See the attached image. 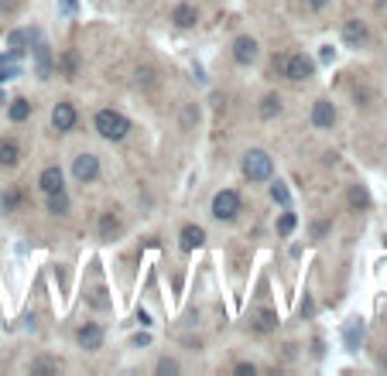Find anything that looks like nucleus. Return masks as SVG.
Here are the masks:
<instances>
[{
    "mask_svg": "<svg viewBox=\"0 0 387 376\" xmlns=\"http://www.w3.org/2000/svg\"><path fill=\"white\" fill-rule=\"evenodd\" d=\"M35 62H38V75L42 79H52V52H49V45L42 38L35 42Z\"/></svg>",
    "mask_w": 387,
    "mask_h": 376,
    "instance_id": "nucleus-12",
    "label": "nucleus"
},
{
    "mask_svg": "<svg viewBox=\"0 0 387 376\" xmlns=\"http://www.w3.org/2000/svg\"><path fill=\"white\" fill-rule=\"evenodd\" d=\"M93 127H96L100 137H107V141H123L127 130H130V120H127L123 113H117V109H100L96 120H93Z\"/></svg>",
    "mask_w": 387,
    "mask_h": 376,
    "instance_id": "nucleus-1",
    "label": "nucleus"
},
{
    "mask_svg": "<svg viewBox=\"0 0 387 376\" xmlns=\"http://www.w3.org/2000/svg\"><path fill=\"white\" fill-rule=\"evenodd\" d=\"M72 174H76V181H83V185H89V181H96L100 178V158L96 154H79L76 161H72Z\"/></svg>",
    "mask_w": 387,
    "mask_h": 376,
    "instance_id": "nucleus-5",
    "label": "nucleus"
},
{
    "mask_svg": "<svg viewBox=\"0 0 387 376\" xmlns=\"http://www.w3.org/2000/svg\"><path fill=\"white\" fill-rule=\"evenodd\" d=\"M350 206H353L356 213L370 209V195H367V188H363V185H353V188H350Z\"/></svg>",
    "mask_w": 387,
    "mask_h": 376,
    "instance_id": "nucleus-19",
    "label": "nucleus"
},
{
    "mask_svg": "<svg viewBox=\"0 0 387 376\" xmlns=\"http://www.w3.org/2000/svg\"><path fill=\"white\" fill-rule=\"evenodd\" d=\"M76 120H79V116H76V107H72V103H65V100L55 103V109H52V127H55L58 134H69V130L76 127Z\"/></svg>",
    "mask_w": 387,
    "mask_h": 376,
    "instance_id": "nucleus-7",
    "label": "nucleus"
},
{
    "mask_svg": "<svg viewBox=\"0 0 387 376\" xmlns=\"http://www.w3.org/2000/svg\"><path fill=\"white\" fill-rule=\"evenodd\" d=\"M76 339H79V346H83V349H89V352H96V349H100V346H103V328H100V325H83V328H79V332H76Z\"/></svg>",
    "mask_w": 387,
    "mask_h": 376,
    "instance_id": "nucleus-9",
    "label": "nucleus"
},
{
    "mask_svg": "<svg viewBox=\"0 0 387 376\" xmlns=\"http://www.w3.org/2000/svg\"><path fill=\"white\" fill-rule=\"evenodd\" d=\"M343 42H346L350 48H363V45L370 42L367 24H363V21H356V17H350V21L343 24Z\"/></svg>",
    "mask_w": 387,
    "mask_h": 376,
    "instance_id": "nucleus-6",
    "label": "nucleus"
},
{
    "mask_svg": "<svg viewBox=\"0 0 387 376\" xmlns=\"http://www.w3.org/2000/svg\"><path fill=\"white\" fill-rule=\"evenodd\" d=\"M332 123H336V107H332L329 100H319V103L312 107V127H319V130H329Z\"/></svg>",
    "mask_w": 387,
    "mask_h": 376,
    "instance_id": "nucleus-10",
    "label": "nucleus"
},
{
    "mask_svg": "<svg viewBox=\"0 0 387 376\" xmlns=\"http://www.w3.org/2000/svg\"><path fill=\"white\" fill-rule=\"evenodd\" d=\"M343 339H346V349L356 352L360 342H363V322H350L346 325V332H343Z\"/></svg>",
    "mask_w": 387,
    "mask_h": 376,
    "instance_id": "nucleus-18",
    "label": "nucleus"
},
{
    "mask_svg": "<svg viewBox=\"0 0 387 376\" xmlns=\"http://www.w3.org/2000/svg\"><path fill=\"white\" fill-rule=\"evenodd\" d=\"M295 222H298V219H295V213H284L281 219H277V233H281V236H288V233L295 229Z\"/></svg>",
    "mask_w": 387,
    "mask_h": 376,
    "instance_id": "nucleus-27",
    "label": "nucleus"
},
{
    "mask_svg": "<svg viewBox=\"0 0 387 376\" xmlns=\"http://www.w3.org/2000/svg\"><path fill=\"white\" fill-rule=\"evenodd\" d=\"M17 202H21V195H17V192H7V195H3V202H0V209H3V213H14V209H17Z\"/></svg>",
    "mask_w": 387,
    "mask_h": 376,
    "instance_id": "nucleus-28",
    "label": "nucleus"
},
{
    "mask_svg": "<svg viewBox=\"0 0 387 376\" xmlns=\"http://www.w3.org/2000/svg\"><path fill=\"white\" fill-rule=\"evenodd\" d=\"M137 322H141V325H151V315H148V312H141V308H137Z\"/></svg>",
    "mask_w": 387,
    "mask_h": 376,
    "instance_id": "nucleus-35",
    "label": "nucleus"
},
{
    "mask_svg": "<svg viewBox=\"0 0 387 376\" xmlns=\"http://www.w3.org/2000/svg\"><path fill=\"white\" fill-rule=\"evenodd\" d=\"M384 243H387V236H384Z\"/></svg>",
    "mask_w": 387,
    "mask_h": 376,
    "instance_id": "nucleus-36",
    "label": "nucleus"
},
{
    "mask_svg": "<svg viewBox=\"0 0 387 376\" xmlns=\"http://www.w3.org/2000/svg\"><path fill=\"white\" fill-rule=\"evenodd\" d=\"M281 75L291 79V82H305V79L316 75V62L309 55H288L284 65H281Z\"/></svg>",
    "mask_w": 387,
    "mask_h": 376,
    "instance_id": "nucleus-3",
    "label": "nucleus"
},
{
    "mask_svg": "<svg viewBox=\"0 0 387 376\" xmlns=\"http://www.w3.org/2000/svg\"><path fill=\"white\" fill-rule=\"evenodd\" d=\"M38 188H42L45 195H52V192H62V188H65V174H62V168H58V164L45 168V171L38 174Z\"/></svg>",
    "mask_w": 387,
    "mask_h": 376,
    "instance_id": "nucleus-8",
    "label": "nucleus"
},
{
    "mask_svg": "<svg viewBox=\"0 0 387 376\" xmlns=\"http://www.w3.org/2000/svg\"><path fill=\"white\" fill-rule=\"evenodd\" d=\"M206 243V229L203 226H185L182 229V250H199Z\"/></svg>",
    "mask_w": 387,
    "mask_h": 376,
    "instance_id": "nucleus-15",
    "label": "nucleus"
},
{
    "mask_svg": "<svg viewBox=\"0 0 387 376\" xmlns=\"http://www.w3.org/2000/svg\"><path fill=\"white\" fill-rule=\"evenodd\" d=\"M31 373H58V363L55 359H35L31 363Z\"/></svg>",
    "mask_w": 387,
    "mask_h": 376,
    "instance_id": "nucleus-25",
    "label": "nucleus"
},
{
    "mask_svg": "<svg viewBox=\"0 0 387 376\" xmlns=\"http://www.w3.org/2000/svg\"><path fill=\"white\" fill-rule=\"evenodd\" d=\"M250 322H254V328H257V332H275V328H277V315L271 312V308H254V312H250Z\"/></svg>",
    "mask_w": 387,
    "mask_h": 376,
    "instance_id": "nucleus-13",
    "label": "nucleus"
},
{
    "mask_svg": "<svg viewBox=\"0 0 387 376\" xmlns=\"http://www.w3.org/2000/svg\"><path fill=\"white\" fill-rule=\"evenodd\" d=\"M305 3H309V7H312V10H322V7H326V3H329V0H305Z\"/></svg>",
    "mask_w": 387,
    "mask_h": 376,
    "instance_id": "nucleus-34",
    "label": "nucleus"
},
{
    "mask_svg": "<svg viewBox=\"0 0 387 376\" xmlns=\"http://www.w3.org/2000/svg\"><path fill=\"white\" fill-rule=\"evenodd\" d=\"M326 233H329V222H316V226H312V236H316V240H322Z\"/></svg>",
    "mask_w": 387,
    "mask_h": 376,
    "instance_id": "nucleus-31",
    "label": "nucleus"
},
{
    "mask_svg": "<svg viewBox=\"0 0 387 376\" xmlns=\"http://www.w3.org/2000/svg\"><path fill=\"white\" fill-rule=\"evenodd\" d=\"M117 233H120V219H117L113 213H107L103 219H100V236H103V240H113Z\"/></svg>",
    "mask_w": 387,
    "mask_h": 376,
    "instance_id": "nucleus-22",
    "label": "nucleus"
},
{
    "mask_svg": "<svg viewBox=\"0 0 387 376\" xmlns=\"http://www.w3.org/2000/svg\"><path fill=\"white\" fill-rule=\"evenodd\" d=\"M21 161V147H17V141H0V164L3 168H14V164Z\"/></svg>",
    "mask_w": 387,
    "mask_h": 376,
    "instance_id": "nucleus-16",
    "label": "nucleus"
},
{
    "mask_svg": "<svg viewBox=\"0 0 387 376\" xmlns=\"http://www.w3.org/2000/svg\"><path fill=\"white\" fill-rule=\"evenodd\" d=\"M7 116H10L14 123H24V120L31 116V103H28V100H14L10 109H7Z\"/></svg>",
    "mask_w": 387,
    "mask_h": 376,
    "instance_id": "nucleus-20",
    "label": "nucleus"
},
{
    "mask_svg": "<svg viewBox=\"0 0 387 376\" xmlns=\"http://www.w3.org/2000/svg\"><path fill=\"white\" fill-rule=\"evenodd\" d=\"M243 174H247L250 181H268V178L275 174L271 154H268V151H247V154H243Z\"/></svg>",
    "mask_w": 387,
    "mask_h": 376,
    "instance_id": "nucleus-2",
    "label": "nucleus"
},
{
    "mask_svg": "<svg viewBox=\"0 0 387 376\" xmlns=\"http://www.w3.org/2000/svg\"><path fill=\"white\" fill-rule=\"evenodd\" d=\"M158 373H162V376L178 373V363H175V359H162V363H158Z\"/></svg>",
    "mask_w": 387,
    "mask_h": 376,
    "instance_id": "nucleus-30",
    "label": "nucleus"
},
{
    "mask_svg": "<svg viewBox=\"0 0 387 376\" xmlns=\"http://www.w3.org/2000/svg\"><path fill=\"white\" fill-rule=\"evenodd\" d=\"M233 58H237L240 65H250V62L257 58V42H254V38H247V35H243V38H237V42H233Z\"/></svg>",
    "mask_w": 387,
    "mask_h": 376,
    "instance_id": "nucleus-11",
    "label": "nucleus"
},
{
    "mask_svg": "<svg viewBox=\"0 0 387 376\" xmlns=\"http://www.w3.org/2000/svg\"><path fill=\"white\" fill-rule=\"evenodd\" d=\"M213 215H216L220 222H233V219L240 215V195H237L233 188L216 192V199H213Z\"/></svg>",
    "mask_w": 387,
    "mask_h": 376,
    "instance_id": "nucleus-4",
    "label": "nucleus"
},
{
    "mask_svg": "<svg viewBox=\"0 0 387 376\" xmlns=\"http://www.w3.org/2000/svg\"><path fill=\"white\" fill-rule=\"evenodd\" d=\"M271 199H275V202H281V206H288V202H291V195H288L284 181H275V185H271Z\"/></svg>",
    "mask_w": 387,
    "mask_h": 376,
    "instance_id": "nucleus-26",
    "label": "nucleus"
},
{
    "mask_svg": "<svg viewBox=\"0 0 387 376\" xmlns=\"http://www.w3.org/2000/svg\"><path fill=\"white\" fill-rule=\"evenodd\" d=\"M62 14H76V0H62Z\"/></svg>",
    "mask_w": 387,
    "mask_h": 376,
    "instance_id": "nucleus-33",
    "label": "nucleus"
},
{
    "mask_svg": "<svg viewBox=\"0 0 387 376\" xmlns=\"http://www.w3.org/2000/svg\"><path fill=\"white\" fill-rule=\"evenodd\" d=\"M17 75H21L17 65H0V82H10V79H17Z\"/></svg>",
    "mask_w": 387,
    "mask_h": 376,
    "instance_id": "nucleus-29",
    "label": "nucleus"
},
{
    "mask_svg": "<svg viewBox=\"0 0 387 376\" xmlns=\"http://www.w3.org/2000/svg\"><path fill=\"white\" fill-rule=\"evenodd\" d=\"M277 113H281V96H275V93L264 96V100H261V120H271Z\"/></svg>",
    "mask_w": 387,
    "mask_h": 376,
    "instance_id": "nucleus-23",
    "label": "nucleus"
},
{
    "mask_svg": "<svg viewBox=\"0 0 387 376\" xmlns=\"http://www.w3.org/2000/svg\"><path fill=\"white\" fill-rule=\"evenodd\" d=\"M254 373H257V370H254L250 363H240V366H237V376H254Z\"/></svg>",
    "mask_w": 387,
    "mask_h": 376,
    "instance_id": "nucleus-32",
    "label": "nucleus"
},
{
    "mask_svg": "<svg viewBox=\"0 0 387 376\" xmlns=\"http://www.w3.org/2000/svg\"><path fill=\"white\" fill-rule=\"evenodd\" d=\"M42 35L38 31H10V38H7V45H10V52H24V45H31V42H38Z\"/></svg>",
    "mask_w": 387,
    "mask_h": 376,
    "instance_id": "nucleus-17",
    "label": "nucleus"
},
{
    "mask_svg": "<svg viewBox=\"0 0 387 376\" xmlns=\"http://www.w3.org/2000/svg\"><path fill=\"white\" fill-rule=\"evenodd\" d=\"M171 21H175L178 28H192V24L199 21V10H196L192 3H178V7L171 10Z\"/></svg>",
    "mask_w": 387,
    "mask_h": 376,
    "instance_id": "nucleus-14",
    "label": "nucleus"
},
{
    "mask_svg": "<svg viewBox=\"0 0 387 376\" xmlns=\"http://www.w3.org/2000/svg\"><path fill=\"white\" fill-rule=\"evenodd\" d=\"M76 72H79V55L65 52V55H62V75H69V79H72Z\"/></svg>",
    "mask_w": 387,
    "mask_h": 376,
    "instance_id": "nucleus-24",
    "label": "nucleus"
},
{
    "mask_svg": "<svg viewBox=\"0 0 387 376\" xmlns=\"http://www.w3.org/2000/svg\"><path fill=\"white\" fill-rule=\"evenodd\" d=\"M49 213H55V215H65V213H69V195H65V188L49 195Z\"/></svg>",
    "mask_w": 387,
    "mask_h": 376,
    "instance_id": "nucleus-21",
    "label": "nucleus"
}]
</instances>
